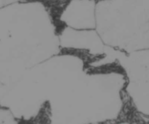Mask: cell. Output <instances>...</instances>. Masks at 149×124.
Masks as SVG:
<instances>
[{
	"label": "cell",
	"instance_id": "obj_1",
	"mask_svg": "<svg viewBox=\"0 0 149 124\" xmlns=\"http://www.w3.org/2000/svg\"><path fill=\"white\" fill-rule=\"evenodd\" d=\"M142 53L144 64L143 69L140 71V83L138 85L140 89L138 90L139 105L140 108L145 113L149 115V50Z\"/></svg>",
	"mask_w": 149,
	"mask_h": 124
},
{
	"label": "cell",
	"instance_id": "obj_2",
	"mask_svg": "<svg viewBox=\"0 0 149 124\" xmlns=\"http://www.w3.org/2000/svg\"><path fill=\"white\" fill-rule=\"evenodd\" d=\"M15 0H0V8H2L4 6L9 5V4L12 3Z\"/></svg>",
	"mask_w": 149,
	"mask_h": 124
}]
</instances>
